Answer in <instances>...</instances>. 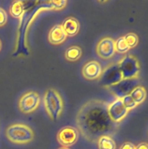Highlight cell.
Instances as JSON below:
<instances>
[{"label": "cell", "mask_w": 148, "mask_h": 149, "mask_svg": "<svg viewBox=\"0 0 148 149\" xmlns=\"http://www.w3.org/2000/svg\"><path fill=\"white\" fill-rule=\"evenodd\" d=\"M108 103L100 100H91L83 105L78 111L76 124L84 138L97 142L102 136L114 135L118 124L113 122L107 113Z\"/></svg>", "instance_id": "cell-1"}, {"label": "cell", "mask_w": 148, "mask_h": 149, "mask_svg": "<svg viewBox=\"0 0 148 149\" xmlns=\"http://www.w3.org/2000/svg\"><path fill=\"white\" fill-rule=\"evenodd\" d=\"M44 106L49 118L54 122L58 120L63 111L64 103L62 97L54 89H49L45 92Z\"/></svg>", "instance_id": "cell-2"}, {"label": "cell", "mask_w": 148, "mask_h": 149, "mask_svg": "<svg viewBox=\"0 0 148 149\" xmlns=\"http://www.w3.org/2000/svg\"><path fill=\"white\" fill-rule=\"evenodd\" d=\"M6 136L10 142L24 145L33 141L34 133L31 128L23 124H14L6 130Z\"/></svg>", "instance_id": "cell-3"}, {"label": "cell", "mask_w": 148, "mask_h": 149, "mask_svg": "<svg viewBox=\"0 0 148 149\" xmlns=\"http://www.w3.org/2000/svg\"><path fill=\"white\" fill-rule=\"evenodd\" d=\"M119 70L123 77V79L138 78L140 71L139 60L133 55L123 57L118 63Z\"/></svg>", "instance_id": "cell-4"}, {"label": "cell", "mask_w": 148, "mask_h": 149, "mask_svg": "<svg viewBox=\"0 0 148 149\" xmlns=\"http://www.w3.org/2000/svg\"><path fill=\"white\" fill-rule=\"evenodd\" d=\"M41 99L39 93L29 91L21 96L18 101V108L23 113H30L35 111L40 105Z\"/></svg>", "instance_id": "cell-5"}, {"label": "cell", "mask_w": 148, "mask_h": 149, "mask_svg": "<svg viewBox=\"0 0 148 149\" xmlns=\"http://www.w3.org/2000/svg\"><path fill=\"white\" fill-rule=\"evenodd\" d=\"M138 78L122 79L119 82L107 87L110 93H113L117 98H123L126 95H129L131 92L136 87L139 86Z\"/></svg>", "instance_id": "cell-6"}, {"label": "cell", "mask_w": 148, "mask_h": 149, "mask_svg": "<svg viewBox=\"0 0 148 149\" xmlns=\"http://www.w3.org/2000/svg\"><path fill=\"white\" fill-rule=\"evenodd\" d=\"M100 79L101 84L106 88L121 81L123 77L119 70L118 63L111 64L105 69L102 70Z\"/></svg>", "instance_id": "cell-7"}, {"label": "cell", "mask_w": 148, "mask_h": 149, "mask_svg": "<svg viewBox=\"0 0 148 149\" xmlns=\"http://www.w3.org/2000/svg\"><path fill=\"white\" fill-rule=\"evenodd\" d=\"M129 111L126 109L120 98H116L107 106V113L113 122L119 124L126 116Z\"/></svg>", "instance_id": "cell-8"}, {"label": "cell", "mask_w": 148, "mask_h": 149, "mask_svg": "<svg viewBox=\"0 0 148 149\" xmlns=\"http://www.w3.org/2000/svg\"><path fill=\"white\" fill-rule=\"evenodd\" d=\"M78 137L79 132L73 127H65L62 128L57 135L59 143L66 148L73 146L78 141Z\"/></svg>", "instance_id": "cell-9"}, {"label": "cell", "mask_w": 148, "mask_h": 149, "mask_svg": "<svg viewBox=\"0 0 148 149\" xmlns=\"http://www.w3.org/2000/svg\"><path fill=\"white\" fill-rule=\"evenodd\" d=\"M97 55L102 59L107 60L114 56L115 53V40L110 37H104L98 42L97 45Z\"/></svg>", "instance_id": "cell-10"}, {"label": "cell", "mask_w": 148, "mask_h": 149, "mask_svg": "<svg viewBox=\"0 0 148 149\" xmlns=\"http://www.w3.org/2000/svg\"><path fill=\"white\" fill-rule=\"evenodd\" d=\"M81 73L86 79L96 80L100 79L102 73V68L100 63L97 61H89L83 66Z\"/></svg>", "instance_id": "cell-11"}, {"label": "cell", "mask_w": 148, "mask_h": 149, "mask_svg": "<svg viewBox=\"0 0 148 149\" xmlns=\"http://www.w3.org/2000/svg\"><path fill=\"white\" fill-rule=\"evenodd\" d=\"M66 33L64 31L61 24L54 26L49 31L48 35V40L49 43L54 45H59L63 43L67 39Z\"/></svg>", "instance_id": "cell-12"}, {"label": "cell", "mask_w": 148, "mask_h": 149, "mask_svg": "<svg viewBox=\"0 0 148 149\" xmlns=\"http://www.w3.org/2000/svg\"><path fill=\"white\" fill-rule=\"evenodd\" d=\"M62 26L67 36H75L78 34L80 30L79 22L73 17H67L62 23Z\"/></svg>", "instance_id": "cell-13"}, {"label": "cell", "mask_w": 148, "mask_h": 149, "mask_svg": "<svg viewBox=\"0 0 148 149\" xmlns=\"http://www.w3.org/2000/svg\"><path fill=\"white\" fill-rule=\"evenodd\" d=\"M129 95L132 97L133 100L136 102V103L137 105L141 104V103H143L147 97V91L145 90V88L142 86H137V87H135L131 93L129 94Z\"/></svg>", "instance_id": "cell-14"}, {"label": "cell", "mask_w": 148, "mask_h": 149, "mask_svg": "<svg viewBox=\"0 0 148 149\" xmlns=\"http://www.w3.org/2000/svg\"><path fill=\"white\" fill-rule=\"evenodd\" d=\"M82 55V50L78 46H71L66 49L65 53V59L71 62H74L80 59Z\"/></svg>", "instance_id": "cell-15"}, {"label": "cell", "mask_w": 148, "mask_h": 149, "mask_svg": "<svg viewBox=\"0 0 148 149\" xmlns=\"http://www.w3.org/2000/svg\"><path fill=\"white\" fill-rule=\"evenodd\" d=\"M24 13V5L21 1H14L10 7V15L15 18H19Z\"/></svg>", "instance_id": "cell-16"}, {"label": "cell", "mask_w": 148, "mask_h": 149, "mask_svg": "<svg viewBox=\"0 0 148 149\" xmlns=\"http://www.w3.org/2000/svg\"><path fill=\"white\" fill-rule=\"evenodd\" d=\"M97 142L99 149H116L115 142L110 136L100 137Z\"/></svg>", "instance_id": "cell-17"}, {"label": "cell", "mask_w": 148, "mask_h": 149, "mask_svg": "<svg viewBox=\"0 0 148 149\" xmlns=\"http://www.w3.org/2000/svg\"><path fill=\"white\" fill-rule=\"evenodd\" d=\"M115 52L123 54L127 52L130 49V48L126 44L124 37L121 36L115 41Z\"/></svg>", "instance_id": "cell-18"}, {"label": "cell", "mask_w": 148, "mask_h": 149, "mask_svg": "<svg viewBox=\"0 0 148 149\" xmlns=\"http://www.w3.org/2000/svg\"><path fill=\"white\" fill-rule=\"evenodd\" d=\"M123 37H124L125 41H126V44H127V45L130 49L135 47L138 45L139 38H138V36L136 33H129Z\"/></svg>", "instance_id": "cell-19"}, {"label": "cell", "mask_w": 148, "mask_h": 149, "mask_svg": "<svg viewBox=\"0 0 148 149\" xmlns=\"http://www.w3.org/2000/svg\"><path fill=\"white\" fill-rule=\"evenodd\" d=\"M122 103H123V106L126 107V109L128 111H131L132 109H135L136 106H138L136 103V102L132 99V97L130 95H126L125 97H123V98H121Z\"/></svg>", "instance_id": "cell-20"}, {"label": "cell", "mask_w": 148, "mask_h": 149, "mask_svg": "<svg viewBox=\"0 0 148 149\" xmlns=\"http://www.w3.org/2000/svg\"><path fill=\"white\" fill-rule=\"evenodd\" d=\"M68 1L65 0H61V1H50L51 7L52 9L55 10H61L66 7Z\"/></svg>", "instance_id": "cell-21"}, {"label": "cell", "mask_w": 148, "mask_h": 149, "mask_svg": "<svg viewBox=\"0 0 148 149\" xmlns=\"http://www.w3.org/2000/svg\"><path fill=\"white\" fill-rule=\"evenodd\" d=\"M7 22V14L5 10L0 7V27H2Z\"/></svg>", "instance_id": "cell-22"}, {"label": "cell", "mask_w": 148, "mask_h": 149, "mask_svg": "<svg viewBox=\"0 0 148 149\" xmlns=\"http://www.w3.org/2000/svg\"><path fill=\"white\" fill-rule=\"evenodd\" d=\"M135 148H136V146H135V145H133V143H131L130 142H126L120 146V148L119 149H135Z\"/></svg>", "instance_id": "cell-23"}, {"label": "cell", "mask_w": 148, "mask_h": 149, "mask_svg": "<svg viewBox=\"0 0 148 149\" xmlns=\"http://www.w3.org/2000/svg\"><path fill=\"white\" fill-rule=\"evenodd\" d=\"M135 149H148L147 143H141L137 146H136Z\"/></svg>", "instance_id": "cell-24"}, {"label": "cell", "mask_w": 148, "mask_h": 149, "mask_svg": "<svg viewBox=\"0 0 148 149\" xmlns=\"http://www.w3.org/2000/svg\"><path fill=\"white\" fill-rule=\"evenodd\" d=\"M1 46H2V45H1V40H0V51H1Z\"/></svg>", "instance_id": "cell-25"}, {"label": "cell", "mask_w": 148, "mask_h": 149, "mask_svg": "<svg viewBox=\"0 0 148 149\" xmlns=\"http://www.w3.org/2000/svg\"><path fill=\"white\" fill-rule=\"evenodd\" d=\"M59 149H69L68 148H66V147H62V148H59Z\"/></svg>", "instance_id": "cell-26"}]
</instances>
